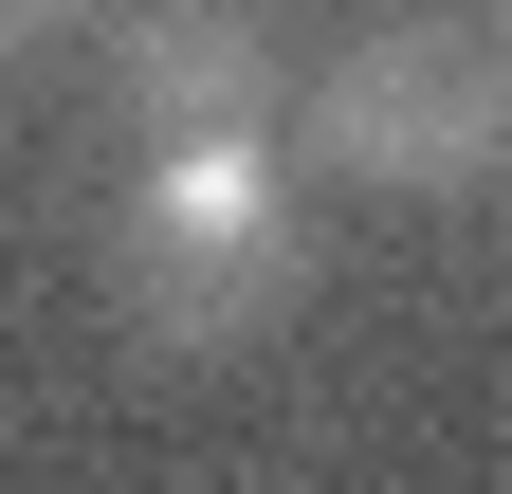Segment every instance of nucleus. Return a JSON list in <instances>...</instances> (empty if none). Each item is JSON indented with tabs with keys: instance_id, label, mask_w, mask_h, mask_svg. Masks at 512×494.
<instances>
[{
	"instance_id": "f257e3e1",
	"label": "nucleus",
	"mask_w": 512,
	"mask_h": 494,
	"mask_svg": "<svg viewBox=\"0 0 512 494\" xmlns=\"http://www.w3.org/2000/svg\"><path fill=\"white\" fill-rule=\"evenodd\" d=\"M311 293V220L275 183V129H202V147H147V202H128V330L165 366H220L256 348Z\"/></svg>"
},
{
	"instance_id": "f03ea898",
	"label": "nucleus",
	"mask_w": 512,
	"mask_h": 494,
	"mask_svg": "<svg viewBox=\"0 0 512 494\" xmlns=\"http://www.w3.org/2000/svg\"><path fill=\"white\" fill-rule=\"evenodd\" d=\"M311 147L348 183H384V202H476L512 165V55H494V19H384V37H348L330 74H311Z\"/></svg>"
},
{
	"instance_id": "7ed1b4c3",
	"label": "nucleus",
	"mask_w": 512,
	"mask_h": 494,
	"mask_svg": "<svg viewBox=\"0 0 512 494\" xmlns=\"http://www.w3.org/2000/svg\"><path fill=\"white\" fill-rule=\"evenodd\" d=\"M110 92L147 110V147H202V129H275L293 55H275L256 0H147V19L110 37Z\"/></svg>"
},
{
	"instance_id": "20e7f679",
	"label": "nucleus",
	"mask_w": 512,
	"mask_h": 494,
	"mask_svg": "<svg viewBox=\"0 0 512 494\" xmlns=\"http://www.w3.org/2000/svg\"><path fill=\"white\" fill-rule=\"evenodd\" d=\"M92 0H0V55H37V37H74Z\"/></svg>"
}]
</instances>
